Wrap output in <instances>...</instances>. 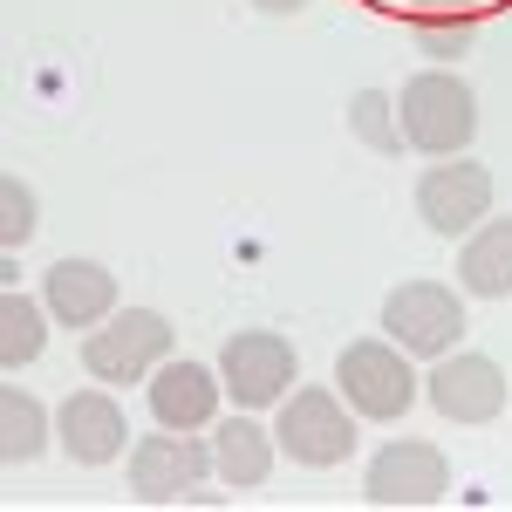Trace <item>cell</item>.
I'll list each match as a JSON object with an SVG mask.
<instances>
[{"label":"cell","mask_w":512,"mask_h":512,"mask_svg":"<svg viewBox=\"0 0 512 512\" xmlns=\"http://www.w3.org/2000/svg\"><path fill=\"white\" fill-rule=\"evenodd\" d=\"M424 396L437 403V417L451 424H492L506 410V369L492 355H437V369L424 376Z\"/></svg>","instance_id":"9"},{"label":"cell","mask_w":512,"mask_h":512,"mask_svg":"<svg viewBox=\"0 0 512 512\" xmlns=\"http://www.w3.org/2000/svg\"><path fill=\"white\" fill-rule=\"evenodd\" d=\"M219 390H226V376L205 362H158L151 369V417L164 431H198L219 417Z\"/></svg>","instance_id":"11"},{"label":"cell","mask_w":512,"mask_h":512,"mask_svg":"<svg viewBox=\"0 0 512 512\" xmlns=\"http://www.w3.org/2000/svg\"><path fill=\"white\" fill-rule=\"evenodd\" d=\"M458 287L485 294V301H506L512 294V219H478L465 246H458Z\"/></svg>","instance_id":"14"},{"label":"cell","mask_w":512,"mask_h":512,"mask_svg":"<svg viewBox=\"0 0 512 512\" xmlns=\"http://www.w3.org/2000/svg\"><path fill=\"white\" fill-rule=\"evenodd\" d=\"M48 301H28V294H0V369H28L41 349H48Z\"/></svg>","instance_id":"17"},{"label":"cell","mask_w":512,"mask_h":512,"mask_svg":"<svg viewBox=\"0 0 512 512\" xmlns=\"http://www.w3.org/2000/svg\"><path fill=\"white\" fill-rule=\"evenodd\" d=\"M417 219L444 239H465L478 219H492V171L485 164H431L417 178Z\"/></svg>","instance_id":"10"},{"label":"cell","mask_w":512,"mask_h":512,"mask_svg":"<svg viewBox=\"0 0 512 512\" xmlns=\"http://www.w3.org/2000/svg\"><path fill=\"white\" fill-rule=\"evenodd\" d=\"M158 362H171V321L158 308H117L103 328H89V342H82V369L96 383H137Z\"/></svg>","instance_id":"3"},{"label":"cell","mask_w":512,"mask_h":512,"mask_svg":"<svg viewBox=\"0 0 512 512\" xmlns=\"http://www.w3.org/2000/svg\"><path fill=\"white\" fill-rule=\"evenodd\" d=\"M253 7H260V14H301L308 0H253Z\"/></svg>","instance_id":"21"},{"label":"cell","mask_w":512,"mask_h":512,"mask_svg":"<svg viewBox=\"0 0 512 512\" xmlns=\"http://www.w3.org/2000/svg\"><path fill=\"white\" fill-rule=\"evenodd\" d=\"M294 369H301V355H294V342L274 335V328H239L233 342H226V355H219V376H226V390L239 396V410L280 403L287 383H294Z\"/></svg>","instance_id":"6"},{"label":"cell","mask_w":512,"mask_h":512,"mask_svg":"<svg viewBox=\"0 0 512 512\" xmlns=\"http://www.w3.org/2000/svg\"><path fill=\"white\" fill-rule=\"evenodd\" d=\"M41 301H48V315L62 321V328H103V321L117 315V274L96 267V260H55Z\"/></svg>","instance_id":"12"},{"label":"cell","mask_w":512,"mask_h":512,"mask_svg":"<svg viewBox=\"0 0 512 512\" xmlns=\"http://www.w3.org/2000/svg\"><path fill=\"white\" fill-rule=\"evenodd\" d=\"M35 192L21 185V178H0V246L14 253V246H28L35 239Z\"/></svg>","instance_id":"19"},{"label":"cell","mask_w":512,"mask_h":512,"mask_svg":"<svg viewBox=\"0 0 512 512\" xmlns=\"http://www.w3.org/2000/svg\"><path fill=\"white\" fill-rule=\"evenodd\" d=\"M396 123H403V144H417L424 158H458L478 130L472 82L451 69H417L396 96Z\"/></svg>","instance_id":"1"},{"label":"cell","mask_w":512,"mask_h":512,"mask_svg":"<svg viewBox=\"0 0 512 512\" xmlns=\"http://www.w3.org/2000/svg\"><path fill=\"white\" fill-rule=\"evenodd\" d=\"M349 130L369 144V151H383V158H396L403 151V123H396V96H383V89H362L349 103Z\"/></svg>","instance_id":"18"},{"label":"cell","mask_w":512,"mask_h":512,"mask_svg":"<svg viewBox=\"0 0 512 512\" xmlns=\"http://www.w3.org/2000/svg\"><path fill=\"white\" fill-rule=\"evenodd\" d=\"M424 48H431L437 62H451V55L478 48V28H472V21H444V28H424Z\"/></svg>","instance_id":"20"},{"label":"cell","mask_w":512,"mask_h":512,"mask_svg":"<svg viewBox=\"0 0 512 512\" xmlns=\"http://www.w3.org/2000/svg\"><path fill=\"white\" fill-rule=\"evenodd\" d=\"M41 444H48V410L21 383H7L0 390V458L7 465H35Z\"/></svg>","instance_id":"16"},{"label":"cell","mask_w":512,"mask_h":512,"mask_svg":"<svg viewBox=\"0 0 512 512\" xmlns=\"http://www.w3.org/2000/svg\"><path fill=\"white\" fill-rule=\"evenodd\" d=\"M212 472L226 478L233 492L267 485V472H274V431H260L253 417H226L212 431Z\"/></svg>","instance_id":"15"},{"label":"cell","mask_w":512,"mask_h":512,"mask_svg":"<svg viewBox=\"0 0 512 512\" xmlns=\"http://www.w3.org/2000/svg\"><path fill=\"white\" fill-rule=\"evenodd\" d=\"M55 431H62V451H69L76 465H110L123 451V437H130L117 396H103V390H76L55 410Z\"/></svg>","instance_id":"13"},{"label":"cell","mask_w":512,"mask_h":512,"mask_svg":"<svg viewBox=\"0 0 512 512\" xmlns=\"http://www.w3.org/2000/svg\"><path fill=\"white\" fill-rule=\"evenodd\" d=\"M383 335H390L403 355H451L458 335H465V301L437 280H403L390 301H383Z\"/></svg>","instance_id":"4"},{"label":"cell","mask_w":512,"mask_h":512,"mask_svg":"<svg viewBox=\"0 0 512 512\" xmlns=\"http://www.w3.org/2000/svg\"><path fill=\"white\" fill-rule=\"evenodd\" d=\"M362 492L376 499V506H437L444 492H451V465H444V451L437 444H417V437H396L383 444L376 458H369V472H362Z\"/></svg>","instance_id":"7"},{"label":"cell","mask_w":512,"mask_h":512,"mask_svg":"<svg viewBox=\"0 0 512 512\" xmlns=\"http://www.w3.org/2000/svg\"><path fill=\"white\" fill-rule=\"evenodd\" d=\"M274 444L294 458V465L328 472V465H342V458H349L355 424H349V410H342V396H335V390H294L287 403H280Z\"/></svg>","instance_id":"5"},{"label":"cell","mask_w":512,"mask_h":512,"mask_svg":"<svg viewBox=\"0 0 512 512\" xmlns=\"http://www.w3.org/2000/svg\"><path fill=\"white\" fill-rule=\"evenodd\" d=\"M205 472H212V451H205L192 431L144 437V444L130 451V492H137L144 506H178V499H192Z\"/></svg>","instance_id":"8"},{"label":"cell","mask_w":512,"mask_h":512,"mask_svg":"<svg viewBox=\"0 0 512 512\" xmlns=\"http://www.w3.org/2000/svg\"><path fill=\"white\" fill-rule=\"evenodd\" d=\"M417 7H431V14H465L472 0H417Z\"/></svg>","instance_id":"22"},{"label":"cell","mask_w":512,"mask_h":512,"mask_svg":"<svg viewBox=\"0 0 512 512\" xmlns=\"http://www.w3.org/2000/svg\"><path fill=\"white\" fill-rule=\"evenodd\" d=\"M335 390L349 396L355 417L396 424V417H410V403L424 396V376L410 369V355L396 349L390 335H362V342H349L342 362H335Z\"/></svg>","instance_id":"2"}]
</instances>
